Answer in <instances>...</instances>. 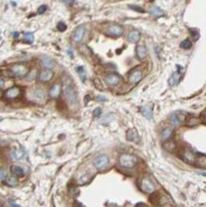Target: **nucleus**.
<instances>
[{"label":"nucleus","mask_w":206,"mask_h":207,"mask_svg":"<svg viewBox=\"0 0 206 207\" xmlns=\"http://www.w3.org/2000/svg\"><path fill=\"white\" fill-rule=\"evenodd\" d=\"M135 207H149V206L146 205V204H144V203H139V204L135 205Z\"/></svg>","instance_id":"nucleus-42"},{"label":"nucleus","mask_w":206,"mask_h":207,"mask_svg":"<svg viewBox=\"0 0 206 207\" xmlns=\"http://www.w3.org/2000/svg\"><path fill=\"white\" fill-rule=\"evenodd\" d=\"M14 36H15V37H17V36H18V32H15V34H14Z\"/></svg>","instance_id":"nucleus-48"},{"label":"nucleus","mask_w":206,"mask_h":207,"mask_svg":"<svg viewBox=\"0 0 206 207\" xmlns=\"http://www.w3.org/2000/svg\"><path fill=\"white\" fill-rule=\"evenodd\" d=\"M46 11H47V6L46 5H41V6H39V8H38V10H37V14L38 15H42V14H44Z\"/></svg>","instance_id":"nucleus-37"},{"label":"nucleus","mask_w":206,"mask_h":207,"mask_svg":"<svg viewBox=\"0 0 206 207\" xmlns=\"http://www.w3.org/2000/svg\"><path fill=\"white\" fill-rule=\"evenodd\" d=\"M11 172L15 177H22L23 175H24V171H23V169L20 166H17V165L11 166Z\"/></svg>","instance_id":"nucleus-22"},{"label":"nucleus","mask_w":206,"mask_h":207,"mask_svg":"<svg viewBox=\"0 0 206 207\" xmlns=\"http://www.w3.org/2000/svg\"><path fill=\"white\" fill-rule=\"evenodd\" d=\"M199 123H200V119L197 118V117H195V116H192V117L187 118L186 121H185V125L188 126V127L197 126V125H199Z\"/></svg>","instance_id":"nucleus-25"},{"label":"nucleus","mask_w":206,"mask_h":207,"mask_svg":"<svg viewBox=\"0 0 206 207\" xmlns=\"http://www.w3.org/2000/svg\"><path fill=\"white\" fill-rule=\"evenodd\" d=\"M190 32H191V35H192V36L195 40H197L200 37V32L197 29H191Z\"/></svg>","instance_id":"nucleus-34"},{"label":"nucleus","mask_w":206,"mask_h":207,"mask_svg":"<svg viewBox=\"0 0 206 207\" xmlns=\"http://www.w3.org/2000/svg\"><path fill=\"white\" fill-rule=\"evenodd\" d=\"M95 85L97 87V88L99 89V90H103V87H102V85H101V83L99 82V80L97 78V79H95Z\"/></svg>","instance_id":"nucleus-40"},{"label":"nucleus","mask_w":206,"mask_h":207,"mask_svg":"<svg viewBox=\"0 0 206 207\" xmlns=\"http://www.w3.org/2000/svg\"><path fill=\"white\" fill-rule=\"evenodd\" d=\"M1 96H2V92L0 91V97H1Z\"/></svg>","instance_id":"nucleus-50"},{"label":"nucleus","mask_w":206,"mask_h":207,"mask_svg":"<svg viewBox=\"0 0 206 207\" xmlns=\"http://www.w3.org/2000/svg\"><path fill=\"white\" fill-rule=\"evenodd\" d=\"M200 175H201L203 177H206V173H200Z\"/></svg>","instance_id":"nucleus-47"},{"label":"nucleus","mask_w":206,"mask_h":207,"mask_svg":"<svg viewBox=\"0 0 206 207\" xmlns=\"http://www.w3.org/2000/svg\"><path fill=\"white\" fill-rule=\"evenodd\" d=\"M7 177H8L7 170L4 169V168H2L1 170H0V180H7Z\"/></svg>","instance_id":"nucleus-35"},{"label":"nucleus","mask_w":206,"mask_h":207,"mask_svg":"<svg viewBox=\"0 0 206 207\" xmlns=\"http://www.w3.org/2000/svg\"><path fill=\"white\" fill-rule=\"evenodd\" d=\"M54 73L51 70H44L39 74V79L42 82H48L52 79Z\"/></svg>","instance_id":"nucleus-13"},{"label":"nucleus","mask_w":206,"mask_h":207,"mask_svg":"<svg viewBox=\"0 0 206 207\" xmlns=\"http://www.w3.org/2000/svg\"><path fill=\"white\" fill-rule=\"evenodd\" d=\"M170 122L174 127H178L181 124V119L180 116L177 113H173L170 115Z\"/></svg>","instance_id":"nucleus-18"},{"label":"nucleus","mask_w":206,"mask_h":207,"mask_svg":"<svg viewBox=\"0 0 206 207\" xmlns=\"http://www.w3.org/2000/svg\"><path fill=\"white\" fill-rule=\"evenodd\" d=\"M121 80V77L118 74H109L106 75L105 81L110 86H117Z\"/></svg>","instance_id":"nucleus-8"},{"label":"nucleus","mask_w":206,"mask_h":207,"mask_svg":"<svg viewBox=\"0 0 206 207\" xmlns=\"http://www.w3.org/2000/svg\"><path fill=\"white\" fill-rule=\"evenodd\" d=\"M137 163V158L131 154H122L119 157V164L123 168L131 169Z\"/></svg>","instance_id":"nucleus-2"},{"label":"nucleus","mask_w":206,"mask_h":207,"mask_svg":"<svg viewBox=\"0 0 206 207\" xmlns=\"http://www.w3.org/2000/svg\"><path fill=\"white\" fill-rule=\"evenodd\" d=\"M163 146L168 152H173L176 149V144L174 141H166Z\"/></svg>","instance_id":"nucleus-30"},{"label":"nucleus","mask_w":206,"mask_h":207,"mask_svg":"<svg viewBox=\"0 0 206 207\" xmlns=\"http://www.w3.org/2000/svg\"><path fill=\"white\" fill-rule=\"evenodd\" d=\"M102 110H101V108H99V107H97V108H96L95 110H94V116H99L100 115H101V112Z\"/></svg>","instance_id":"nucleus-38"},{"label":"nucleus","mask_w":206,"mask_h":207,"mask_svg":"<svg viewBox=\"0 0 206 207\" xmlns=\"http://www.w3.org/2000/svg\"><path fill=\"white\" fill-rule=\"evenodd\" d=\"M11 72V77H15V78H24L25 75H27L29 74V69L28 67H26L25 65L22 64H15L10 70Z\"/></svg>","instance_id":"nucleus-3"},{"label":"nucleus","mask_w":206,"mask_h":207,"mask_svg":"<svg viewBox=\"0 0 206 207\" xmlns=\"http://www.w3.org/2000/svg\"><path fill=\"white\" fill-rule=\"evenodd\" d=\"M136 56L139 59H144L147 56V48L144 45H139L136 47Z\"/></svg>","instance_id":"nucleus-20"},{"label":"nucleus","mask_w":206,"mask_h":207,"mask_svg":"<svg viewBox=\"0 0 206 207\" xmlns=\"http://www.w3.org/2000/svg\"><path fill=\"white\" fill-rule=\"evenodd\" d=\"M60 92H61V85L54 84L50 89V95L53 99H57L60 95Z\"/></svg>","instance_id":"nucleus-14"},{"label":"nucleus","mask_w":206,"mask_h":207,"mask_svg":"<svg viewBox=\"0 0 206 207\" xmlns=\"http://www.w3.org/2000/svg\"><path fill=\"white\" fill-rule=\"evenodd\" d=\"M140 111H141V114L143 115V116L146 117L147 119L153 118V110H152L151 106H148V105L143 106V107H141Z\"/></svg>","instance_id":"nucleus-15"},{"label":"nucleus","mask_w":206,"mask_h":207,"mask_svg":"<svg viewBox=\"0 0 206 207\" xmlns=\"http://www.w3.org/2000/svg\"><path fill=\"white\" fill-rule=\"evenodd\" d=\"M68 53L70 54L71 57H73V53H72V50H71V49H70V50H68Z\"/></svg>","instance_id":"nucleus-45"},{"label":"nucleus","mask_w":206,"mask_h":207,"mask_svg":"<svg viewBox=\"0 0 206 207\" xmlns=\"http://www.w3.org/2000/svg\"><path fill=\"white\" fill-rule=\"evenodd\" d=\"M203 119H204L205 122H206V110H205V112H204V114H203Z\"/></svg>","instance_id":"nucleus-46"},{"label":"nucleus","mask_w":206,"mask_h":207,"mask_svg":"<svg viewBox=\"0 0 206 207\" xmlns=\"http://www.w3.org/2000/svg\"><path fill=\"white\" fill-rule=\"evenodd\" d=\"M1 120H2V117H1V116H0V121H1Z\"/></svg>","instance_id":"nucleus-51"},{"label":"nucleus","mask_w":206,"mask_h":207,"mask_svg":"<svg viewBox=\"0 0 206 207\" xmlns=\"http://www.w3.org/2000/svg\"><path fill=\"white\" fill-rule=\"evenodd\" d=\"M140 188L143 192L145 193H148V194H152L155 192L156 190V186L154 182L148 178H144L142 180H141V183H140Z\"/></svg>","instance_id":"nucleus-5"},{"label":"nucleus","mask_w":206,"mask_h":207,"mask_svg":"<svg viewBox=\"0 0 206 207\" xmlns=\"http://www.w3.org/2000/svg\"><path fill=\"white\" fill-rule=\"evenodd\" d=\"M113 118H114V116L112 115H108V116H105L104 117H102L99 120V122L102 123V124H107V123H109L113 120Z\"/></svg>","instance_id":"nucleus-32"},{"label":"nucleus","mask_w":206,"mask_h":207,"mask_svg":"<svg viewBox=\"0 0 206 207\" xmlns=\"http://www.w3.org/2000/svg\"><path fill=\"white\" fill-rule=\"evenodd\" d=\"M84 35H85V28L84 27H78L75 32H74V35H73V38L75 42H80L83 37H84Z\"/></svg>","instance_id":"nucleus-11"},{"label":"nucleus","mask_w":206,"mask_h":207,"mask_svg":"<svg viewBox=\"0 0 206 207\" xmlns=\"http://www.w3.org/2000/svg\"><path fill=\"white\" fill-rule=\"evenodd\" d=\"M172 135H173V129L171 127H167L161 132V138L163 140H167L172 137Z\"/></svg>","instance_id":"nucleus-24"},{"label":"nucleus","mask_w":206,"mask_h":207,"mask_svg":"<svg viewBox=\"0 0 206 207\" xmlns=\"http://www.w3.org/2000/svg\"><path fill=\"white\" fill-rule=\"evenodd\" d=\"M23 40H24V42H26L27 44H32L34 40L33 34L32 32H25L24 36H23Z\"/></svg>","instance_id":"nucleus-28"},{"label":"nucleus","mask_w":206,"mask_h":207,"mask_svg":"<svg viewBox=\"0 0 206 207\" xmlns=\"http://www.w3.org/2000/svg\"><path fill=\"white\" fill-rule=\"evenodd\" d=\"M107 35L110 36H114V37H118V36H121L123 35V28L119 25H117V24H114V25H111L108 27L107 29Z\"/></svg>","instance_id":"nucleus-7"},{"label":"nucleus","mask_w":206,"mask_h":207,"mask_svg":"<svg viewBox=\"0 0 206 207\" xmlns=\"http://www.w3.org/2000/svg\"><path fill=\"white\" fill-rule=\"evenodd\" d=\"M127 139L129 141H137V138H139V135H137L136 131L134 129H130L127 131V136H126Z\"/></svg>","instance_id":"nucleus-23"},{"label":"nucleus","mask_w":206,"mask_h":207,"mask_svg":"<svg viewBox=\"0 0 206 207\" xmlns=\"http://www.w3.org/2000/svg\"><path fill=\"white\" fill-rule=\"evenodd\" d=\"M109 158L106 155H99L94 159V165L98 170L105 169L109 165Z\"/></svg>","instance_id":"nucleus-4"},{"label":"nucleus","mask_w":206,"mask_h":207,"mask_svg":"<svg viewBox=\"0 0 206 207\" xmlns=\"http://www.w3.org/2000/svg\"><path fill=\"white\" fill-rule=\"evenodd\" d=\"M10 206L11 207H20L19 205H17L16 203H15V202H11V201H10Z\"/></svg>","instance_id":"nucleus-44"},{"label":"nucleus","mask_w":206,"mask_h":207,"mask_svg":"<svg viewBox=\"0 0 206 207\" xmlns=\"http://www.w3.org/2000/svg\"><path fill=\"white\" fill-rule=\"evenodd\" d=\"M192 47V42L189 40V39H185L183 40L181 43H180V48L181 49H184V50H188Z\"/></svg>","instance_id":"nucleus-31"},{"label":"nucleus","mask_w":206,"mask_h":207,"mask_svg":"<svg viewBox=\"0 0 206 207\" xmlns=\"http://www.w3.org/2000/svg\"><path fill=\"white\" fill-rule=\"evenodd\" d=\"M143 78V74L141 71L139 70H135L134 72H132L129 75V82L132 84H136L139 83L141 79Z\"/></svg>","instance_id":"nucleus-10"},{"label":"nucleus","mask_w":206,"mask_h":207,"mask_svg":"<svg viewBox=\"0 0 206 207\" xmlns=\"http://www.w3.org/2000/svg\"><path fill=\"white\" fill-rule=\"evenodd\" d=\"M195 164H197L198 166L202 167V168H206V156H203V155L196 156Z\"/></svg>","instance_id":"nucleus-21"},{"label":"nucleus","mask_w":206,"mask_h":207,"mask_svg":"<svg viewBox=\"0 0 206 207\" xmlns=\"http://www.w3.org/2000/svg\"><path fill=\"white\" fill-rule=\"evenodd\" d=\"M179 79H180V74L178 73H175V74H172L171 78H169V84L172 85V86H174L179 81Z\"/></svg>","instance_id":"nucleus-26"},{"label":"nucleus","mask_w":206,"mask_h":207,"mask_svg":"<svg viewBox=\"0 0 206 207\" xmlns=\"http://www.w3.org/2000/svg\"><path fill=\"white\" fill-rule=\"evenodd\" d=\"M75 71L78 73L80 78H81V80H82V81H85L86 78H87V74H86V71H85L84 67H82V66H78V67L75 68Z\"/></svg>","instance_id":"nucleus-27"},{"label":"nucleus","mask_w":206,"mask_h":207,"mask_svg":"<svg viewBox=\"0 0 206 207\" xmlns=\"http://www.w3.org/2000/svg\"><path fill=\"white\" fill-rule=\"evenodd\" d=\"M63 3L68 4L69 6H72L73 4H75V1H63Z\"/></svg>","instance_id":"nucleus-43"},{"label":"nucleus","mask_w":206,"mask_h":207,"mask_svg":"<svg viewBox=\"0 0 206 207\" xmlns=\"http://www.w3.org/2000/svg\"><path fill=\"white\" fill-rule=\"evenodd\" d=\"M6 183H7V185H9V186L14 187V186H16L17 183H18V181H17V179H16L15 177L11 176V177H10V178H7V180H6Z\"/></svg>","instance_id":"nucleus-29"},{"label":"nucleus","mask_w":206,"mask_h":207,"mask_svg":"<svg viewBox=\"0 0 206 207\" xmlns=\"http://www.w3.org/2000/svg\"><path fill=\"white\" fill-rule=\"evenodd\" d=\"M140 38V34L139 31L136 30H133L128 34V40L131 43H136Z\"/></svg>","instance_id":"nucleus-16"},{"label":"nucleus","mask_w":206,"mask_h":207,"mask_svg":"<svg viewBox=\"0 0 206 207\" xmlns=\"http://www.w3.org/2000/svg\"><path fill=\"white\" fill-rule=\"evenodd\" d=\"M182 158L187 163H190V164H195L196 155H195L190 149H184L182 152Z\"/></svg>","instance_id":"nucleus-9"},{"label":"nucleus","mask_w":206,"mask_h":207,"mask_svg":"<svg viewBox=\"0 0 206 207\" xmlns=\"http://www.w3.org/2000/svg\"><path fill=\"white\" fill-rule=\"evenodd\" d=\"M11 158L15 159V160H21V159H23L26 157V153H25L24 150L15 149V150L11 151Z\"/></svg>","instance_id":"nucleus-12"},{"label":"nucleus","mask_w":206,"mask_h":207,"mask_svg":"<svg viewBox=\"0 0 206 207\" xmlns=\"http://www.w3.org/2000/svg\"><path fill=\"white\" fill-rule=\"evenodd\" d=\"M5 86V81L3 78H0V88H3V87Z\"/></svg>","instance_id":"nucleus-41"},{"label":"nucleus","mask_w":206,"mask_h":207,"mask_svg":"<svg viewBox=\"0 0 206 207\" xmlns=\"http://www.w3.org/2000/svg\"><path fill=\"white\" fill-rule=\"evenodd\" d=\"M77 207H82V206H81V205H79V206H77Z\"/></svg>","instance_id":"nucleus-52"},{"label":"nucleus","mask_w":206,"mask_h":207,"mask_svg":"<svg viewBox=\"0 0 206 207\" xmlns=\"http://www.w3.org/2000/svg\"><path fill=\"white\" fill-rule=\"evenodd\" d=\"M97 101H98V102H103V101H106L107 100V99L104 96V95H97Z\"/></svg>","instance_id":"nucleus-39"},{"label":"nucleus","mask_w":206,"mask_h":207,"mask_svg":"<svg viewBox=\"0 0 206 207\" xmlns=\"http://www.w3.org/2000/svg\"><path fill=\"white\" fill-rule=\"evenodd\" d=\"M57 29H58L59 32H64L67 29V25L63 22H59L58 24H57Z\"/></svg>","instance_id":"nucleus-36"},{"label":"nucleus","mask_w":206,"mask_h":207,"mask_svg":"<svg viewBox=\"0 0 206 207\" xmlns=\"http://www.w3.org/2000/svg\"><path fill=\"white\" fill-rule=\"evenodd\" d=\"M129 8H130V9H132V10H134V11H135V12H139V13H140V14L145 13L144 9H143V8H141V7H139V6H137V5L131 4V5H129Z\"/></svg>","instance_id":"nucleus-33"},{"label":"nucleus","mask_w":206,"mask_h":207,"mask_svg":"<svg viewBox=\"0 0 206 207\" xmlns=\"http://www.w3.org/2000/svg\"><path fill=\"white\" fill-rule=\"evenodd\" d=\"M11 4H13V6H16L15 5V2H11Z\"/></svg>","instance_id":"nucleus-49"},{"label":"nucleus","mask_w":206,"mask_h":207,"mask_svg":"<svg viewBox=\"0 0 206 207\" xmlns=\"http://www.w3.org/2000/svg\"><path fill=\"white\" fill-rule=\"evenodd\" d=\"M63 92H64V95L66 96V99L69 104L72 106H75L77 104V94H76L75 90L74 89V87L72 86L71 80H67V79L64 80Z\"/></svg>","instance_id":"nucleus-1"},{"label":"nucleus","mask_w":206,"mask_h":207,"mask_svg":"<svg viewBox=\"0 0 206 207\" xmlns=\"http://www.w3.org/2000/svg\"><path fill=\"white\" fill-rule=\"evenodd\" d=\"M149 13H150V15L154 17H160L164 15L163 11L157 6H152L150 8V10H149Z\"/></svg>","instance_id":"nucleus-17"},{"label":"nucleus","mask_w":206,"mask_h":207,"mask_svg":"<svg viewBox=\"0 0 206 207\" xmlns=\"http://www.w3.org/2000/svg\"><path fill=\"white\" fill-rule=\"evenodd\" d=\"M41 66L45 68L46 70H51L54 67V62L48 57H44L41 60Z\"/></svg>","instance_id":"nucleus-19"},{"label":"nucleus","mask_w":206,"mask_h":207,"mask_svg":"<svg viewBox=\"0 0 206 207\" xmlns=\"http://www.w3.org/2000/svg\"><path fill=\"white\" fill-rule=\"evenodd\" d=\"M21 94V90L19 87L17 86H14L11 87V88H9L5 94H4V96L6 99H9V100H13V99H15L17 97L20 95Z\"/></svg>","instance_id":"nucleus-6"}]
</instances>
